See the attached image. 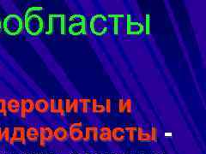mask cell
<instances>
[{
    "label": "cell",
    "instance_id": "cell-8",
    "mask_svg": "<svg viewBox=\"0 0 206 154\" xmlns=\"http://www.w3.org/2000/svg\"><path fill=\"white\" fill-rule=\"evenodd\" d=\"M35 110V101L32 98H22L20 103L21 117L24 119L28 114H30Z\"/></svg>",
    "mask_w": 206,
    "mask_h": 154
},
{
    "label": "cell",
    "instance_id": "cell-37",
    "mask_svg": "<svg viewBox=\"0 0 206 154\" xmlns=\"http://www.w3.org/2000/svg\"><path fill=\"white\" fill-rule=\"evenodd\" d=\"M70 127H72V128H82L83 127V123H74L70 124Z\"/></svg>",
    "mask_w": 206,
    "mask_h": 154
},
{
    "label": "cell",
    "instance_id": "cell-38",
    "mask_svg": "<svg viewBox=\"0 0 206 154\" xmlns=\"http://www.w3.org/2000/svg\"><path fill=\"white\" fill-rule=\"evenodd\" d=\"M3 139H4V135H3V131H2V129L0 128V141H3Z\"/></svg>",
    "mask_w": 206,
    "mask_h": 154
},
{
    "label": "cell",
    "instance_id": "cell-34",
    "mask_svg": "<svg viewBox=\"0 0 206 154\" xmlns=\"http://www.w3.org/2000/svg\"><path fill=\"white\" fill-rule=\"evenodd\" d=\"M91 135L93 136V140L95 141H98L99 139V132L97 128H91Z\"/></svg>",
    "mask_w": 206,
    "mask_h": 154
},
{
    "label": "cell",
    "instance_id": "cell-22",
    "mask_svg": "<svg viewBox=\"0 0 206 154\" xmlns=\"http://www.w3.org/2000/svg\"><path fill=\"white\" fill-rule=\"evenodd\" d=\"M91 99L89 98H80L79 99V103L82 105V107H81V111L83 113H87L88 111V104L91 103Z\"/></svg>",
    "mask_w": 206,
    "mask_h": 154
},
{
    "label": "cell",
    "instance_id": "cell-25",
    "mask_svg": "<svg viewBox=\"0 0 206 154\" xmlns=\"http://www.w3.org/2000/svg\"><path fill=\"white\" fill-rule=\"evenodd\" d=\"M49 110L53 114H58V103L57 99L52 98L49 101Z\"/></svg>",
    "mask_w": 206,
    "mask_h": 154
},
{
    "label": "cell",
    "instance_id": "cell-4",
    "mask_svg": "<svg viewBox=\"0 0 206 154\" xmlns=\"http://www.w3.org/2000/svg\"><path fill=\"white\" fill-rule=\"evenodd\" d=\"M89 28L94 35L101 37L108 32L107 17L101 14H96L91 18L89 22Z\"/></svg>",
    "mask_w": 206,
    "mask_h": 154
},
{
    "label": "cell",
    "instance_id": "cell-33",
    "mask_svg": "<svg viewBox=\"0 0 206 154\" xmlns=\"http://www.w3.org/2000/svg\"><path fill=\"white\" fill-rule=\"evenodd\" d=\"M124 111H125V99L124 98H119V100H118V112L119 113H124Z\"/></svg>",
    "mask_w": 206,
    "mask_h": 154
},
{
    "label": "cell",
    "instance_id": "cell-29",
    "mask_svg": "<svg viewBox=\"0 0 206 154\" xmlns=\"http://www.w3.org/2000/svg\"><path fill=\"white\" fill-rule=\"evenodd\" d=\"M149 17L150 16L149 15H147L146 16V20H145V24L144 27V30H145V34H149L150 33V21H149Z\"/></svg>",
    "mask_w": 206,
    "mask_h": 154
},
{
    "label": "cell",
    "instance_id": "cell-36",
    "mask_svg": "<svg viewBox=\"0 0 206 154\" xmlns=\"http://www.w3.org/2000/svg\"><path fill=\"white\" fill-rule=\"evenodd\" d=\"M111 107H112V105H111V99H109V98H107V100H106V106H105V110L106 111H107V113H108L109 114L110 112H111Z\"/></svg>",
    "mask_w": 206,
    "mask_h": 154
},
{
    "label": "cell",
    "instance_id": "cell-31",
    "mask_svg": "<svg viewBox=\"0 0 206 154\" xmlns=\"http://www.w3.org/2000/svg\"><path fill=\"white\" fill-rule=\"evenodd\" d=\"M90 137H91V128L87 127L85 129V133H84V138H83V141L87 142L90 140Z\"/></svg>",
    "mask_w": 206,
    "mask_h": 154
},
{
    "label": "cell",
    "instance_id": "cell-14",
    "mask_svg": "<svg viewBox=\"0 0 206 154\" xmlns=\"http://www.w3.org/2000/svg\"><path fill=\"white\" fill-rule=\"evenodd\" d=\"M7 110L11 113V114H17L20 111V101L17 98H10L7 102Z\"/></svg>",
    "mask_w": 206,
    "mask_h": 154
},
{
    "label": "cell",
    "instance_id": "cell-9",
    "mask_svg": "<svg viewBox=\"0 0 206 154\" xmlns=\"http://www.w3.org/2000/svg\"><path fill=\"white\" fill-rule=\"evenodd\" d=\"M16 141H19L22 144L26 143V130L23 127L14 128L12 134L9 138V144H13Z\"/></svg>",
    "mask_w": 206,
    "mask_h": 154
},
{
    "label": "cell",
    "instance_id": "cell-12",
    "mask_svg": "<svg viewBox=\"0 0 206 154\" xmlns=\"http://www.w3.org/2000/svg\"><path fill=\"white\" fill-rule=\"evenodd\" d=\"M126 133L124 128L117 127L112 130V139L117 142H122L125 139Z\"/></svg>",
    "mask_w": 206,
    "mask_h": 154
},
{
    "label": "cell",
    "instance_id": "cell-35",
    "mask_svg": "<svg viewBox=\"0 0 206 154\" xmlns=\"http://www.w3.org/2000/svg\"><path fill=\"white\" fill-rule=\"evenodd\" d=\"M3 135H4L5 141L9 143V138H10V135H9V128H5V130L3 131Z\"/></svg>",
    "mask_w": 206,
    "mask_h": 154
},
{
    "label": "cell",
    "instance_id": "cell-10",
    "mask_svg": "<svg viewBox=\"0 0 206 154\" xmlns=\"http://www.w3.org/2000/svg\"><path fill=\"white\" fill-rule=\"evenodd\" d=\"M35 109L40 114L46 113L49 110V101L45 98H38L35 103Z\"/></svg>",
    "mask_w": 206,
    "mask_h": 154
},
{
    "label": "cell",
    "instance_id": "cell-17",
    "mask_svg": "<svg viewBox=\"0 0 206 154\" xmlns=\"http://www.w3.org/2000/svg\"><path fill=\"white\" fill-rule=\"evenodd\" d=\"M39 129L35 127H30L27 129L26 138L31 142H35L37 141L39 138Z\"/></svg>",
    "mask_w": 206,
    "mask_h": 154
},
{
    "label": "cell",
    "instance_id": "cell-18",
    "mask_svg": "<svg viewBox=\"0 0 206 154\" xmlns=\"http://www.w3.org/2000/svg\"><path fill=\"white\" fill-rule=\"evenodd\" d=\"M137 138L140 141H150V133L148 131H144V128L139 127L137 128Z\"/></svg>",
    "mask_w": 206,
    "mask_h": 154
},
{
    "label": "cell",
    "instance_id": "cell-20",
    "mask_svg": "<svg viewBox=\"0 0 206 154\" xmlns=\"http://www.w3.org/2000/svg\"><path fill=\"white\" fill-rule=\"evenodd\" d=\"M44 9V8L42 6H39V5H34V6H31L29 8H28L26 9V11L24 13V18L29 16L31 15H34L35 13L39 12V11H42Z\"/></svg>",
    "mask_w": 206,
    "mask_h": 154
},
{
    "label": "cell",
    "instance_id": "cell-21",
    "mask_svg": "<svg viewBox=\"0 0 206 154\" xmlns=\"http://www.w3.org/2000/svg\"><path fill=\"white\" fill-rule=\"evenodd\" d=\"M92 111L94 113H98V114H101L103 112H105V105H99L97 99H93L92 101Z\"/></svg>",
    "mask_w": 206,
    "mask_h": 154
},
{
    "label": "cell",
    "instance_id": "cell-3",
    "mask_svg": "<svg viewBox=\"0 0 206 154\" xmlns=\"http://www.w3.org/2000/svg\"><path fill=\"white\" fill-rule=\"evenodd\" d=\"M70 24L67 27V31L70 35L79 36L86 34V18L83 15L74 14L69 17Z\"/></svg>",
    "mask_w": 206,
    "mask_h": 154
},
{
    "label": "cell",
    "instance_id": "cell-5",
    "mask_svg": "<svg viewBox=\"0 0 206 154\" xmlns=\"http://www.w3.org/2000/svg\"><path fill=\"white\" fill-rule=\"evenodd\" d=\"M126 32L129 35H140L144 32V25L139 21H133L131 15H127Z\"/></svg>",
    "mask_w": 206,
    "mask_h": 154
},
{
    "label": "cell",
    "instance_id": "cell-11",
    "mask_svg": "<svg viewBox=\"0 0 206 154\" xmlns=\"http://www.w3.org/2000/svg\"><path fill=\"white\" fill-rule=\"evenodd\" d=\"M53 137L59 142H64L69 138V132L65 127H58L53 131Z\"/></svg>",
    "mask_w": 206,
    "mask_h": 154
},
{
    "label": "cell",
    "instance_id": "cell-28",
    "mask_svg": "<svg viewBox=\"0 0 206 154\" xmlns=\"http://www.w3.org/2000/svg\"><path fill=\"white\" fill-rule=\"evenodd\" d=\"M157 128L155 126H153L151 128V132H150V141L153 142H155L157 141Z\"/></svg>",
    "mask_w": 206,
    "mask_h": 154
},
{
    "label": "cell",
    "instance_id": "cell-7",
    "mask_svg": "<svg viewBox=\"0 0 206 154\" xmlns=\"http://www.w3.org/2000/svg\"><path fill=\"white\" fill-rule=\"evenodd\" d=\"M39 145L41 147H44L47 142H50L53 139V131L52 128L47 126H42L39 129Z\"/></svg>",
    "mask_w": 206,
    "mask_h": 154
},
{
    "label": "cell",
    "instance_id": "cell-27",
    "mask_svg": "<svg viewBox=\"0 0 206 154\" xmlns=\"http://www.w3.org/2000/svg\"><path fill=\"white\" fill-rule=\"evenodd\" d=\"M125 111L127 114H132V101L130 98L125 100Z\"/></svg>",
    "mask_w": 206,
    "mask_h": 154
},
{
    "label": "cell",
    "instance_id": "cell-13",
    "mask_svg": "<svg viewBox=\"0 0 206 154\" xmlns=\"http://www.w3.org/2000/svg\"><path fill=\"white\" fill-rule=\"evenodd\" d=\"M69 136L75 142H77L83 140L84 138V132L81 128H69Z\"/></svg>",
    "mask_w": 206,
    "mask_h": 154
},
{
    "label": "cell",
    "instance_id": "cell-26",
    "mask_svg": "<svg viewBox=\"0 0 206 154\" xmlns=\"http://www.w3.org/2000/svg\"><path fill=\"white\" fill-rule=\"evenodd\" d=\"M0 114L7 116V101L4 98H0Z\"/></svg>",
    "mask_w": 206,
    "mask_h": 154
},
{
    "label": "cell",
    "instance_id": "cell-39",
    "mask_svg": "<svg viewBox=\"0 0 206 154\" xmlns=\"http://www.w3.org/2000/svg\"><path fill=\"white\" fill-rule=\"evenodd\" d=\"M2 29V21H1V18H0V31Z\"/></svg>",
    "mask_w": 206,
    "mask_h": 154
},
{
    "label": "cell",
    "instance_id": "cell-2",
    "mask_svg": "<svg viewBox=\"0 0 206 154\" xmlns=\"http://www.w3.org/2000/svg\"><path fill=\"white\" fill-rule=\"evenodd\" d=\"M23 25L27 33L31 36H35V37L39 36V34H42L45 28L43 18L37 14H34L26 17L23 21Z\"/></svg>",
    "mask_w": 206,
    "mask_h": 154
},
{
    "label": "cell",
    "instance_id": "cell-1",
    "mask_svg": "<svg viewBox=\"0 0 206 154\" xmlns=\"http://www.w3.org/2000/svg\"><path fill=\"white\" fill-rule=\"evenodd\" d=\"M24 25L20 16L17 14H9L2 22V28L9 36H17L22 34Z\"/></svg>",
    "mask_w": 206,
    "mask_h": 154
},
{
    "label": "cell",
    "instance_id": "cell-16",
    "mask_svg": "<svg viewBox=\"0 0 206 154\" xmlns=\"http://www.w3.org/2000/svg\"><path fill=\"white\" fill-rule=\"evenodd\" d=\"M99 139L103 142H107L112 140V130L108 127H102L100 128Z\"/></svg>",
    "mask_w": 206,
    "mask_h": 154
},
{
    "label": "cell",
    "instance_id": "cell-30",
    "mask_svg": "<svg viewBox=\"0 0 206 154\" xmlns=\"http://www.w3.org/2000/svg\"><path fill=\"white\" fill-rule=\"evenodd\" d=\"M79 105H80V103H79L78 98H74V99H73V101L71 102L72 111H73V112H74L75 114H77V113L78 112Z\"/></svg>",
    "mask_w": 206,
    "mask_h": 154
},
{
    "label": "cell",
    "instance_id": "cell-24",
    "mask_svg": "<svg viewBox=\"0 0 206 154\" xmlns=\"http://www.w3.org/2000/svg\"><path fill=\"white\" fill-rule=\"evenodd\" d=\"M58 114L61 116L62 118L65 116V105H64V100L62 98H58Z\"/></svg>",
    "mask_w": 206,
    "mask_h": 154
},
{
    "label": "cell",
    "instance_id": "cell-32",
    "mask_svg": "<svg viewBox=\"0 0 206 154\" xmlns=\"http://www.w3.org/2000/svg\"><path fill=\"white\" fill-rule=\"evenodd\" d=\"M65 111L66 113H70L72 111V106H71V101H70V98H66V101H65Z\"/></svg>",
    "mask_w": 206,
    "mask_h": 154
},
{
    "label": "cell",
    "instance_id": "cell-6",
    "mask_svg": "<svg viewBox=\"0 0 206 154\" xmlns=\"http://www.w3.org/2000/svg\"><path fill=\"white\" fill-rule=\"evenodd\" d=\"M59 30V21L58 14H49L47 16V27L45 33L47 35H52L57 30Z\"/></svg>",
    "mask_w": 206,
    "mask_h": 154
},
{
    "label": "cell",
    "instance_id": "cell-23",
    "mask_svg": "<svg viewBox=\"0 0 206 154\" xmlns=\"http://www.w3.org/2000/svg\"><path fill=\"white\" fill-rule=\"evenodd\" d=\"M125 131H128L129 133V141L131 142H134L135 139H136V134L137 132V128L135 127H132V128H124Z\"/></svg>",
    "mask_w": 206,
    "mask_h": 154
},
{
    "label": "cell",
    "instance_id": "cell-15",
    "mask_svg": "<svg viewBox=\"0 0 206 154\" xmlns=\"http://www.w3.org/2000/svg\"><path fill=\"white\" fill-rule=\"evenodd\" d=\"M124 16L121 15H108L107 16V20L112 21V27H113V30L115 35L118 34V30H119V18H122Z\"/></svg>",
    "mask_w": 206,
    "mask_h": 154
},
{
    "label": "cell",
    "instance_id": "cell-19",
    "mask_svg": "<svg viewBox=\"0 0 206 154\" xmlns=\"http://www.w3.org/2000/svg\"><path fill=\"white\" fill-rule=\"evenodd\" d=\"M58 21H59V34L65 35L67 33V26H66V16L65 14L58 15Z\"/></svg>",
    "mask_w": 206,
    "mask_h": 154
}]
</instances>
